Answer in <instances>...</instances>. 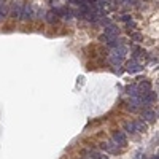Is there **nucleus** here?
Here are the masks:
<instances>
[{
    "label": "nucleus",
    "mask_w": 159,
    "mask_h": 159,
    "mask_svg": "<svg viewBox=\"0 0 159 159\" xmlns=\"http://www.w3.org/2000/svg\"><path fill=\"white\" fill-rule=\"evenodd\" d=\"M113 142H115V145H119V146H124L127 143V139H126V134L123 132V130H116L115 134H113Z\"/></svg>",
    "instance_id": "nucleus-1"
},
{
    "label": "nucleus",
    "mask_w": 159,
    "mask_h": 159,
    "mask_svg": "<svg viewBox=\"0 0 159 159\" xmlns=\"http://www.w3.org/2000/svg\"><path fill=\"white\" fill-rule=\"evenodd\" d=\"M142 70H143V67H142L135 59H132V61L127 62V72H129V73H137V72H142Z\"/></svg>",
    "instance_id": "nucleus-2"
},
{
    "label": "nucleus",
    "mask_w": 159,
    "mask_h": 159,
    "mask_svg": "<svg viewBox=\"0 0 159 159\" xmlns=\"http://www.w3.org/2000/svg\"><path fill=\"white\" fill-rule=\"evenodd\" d=\"M21 16H22V19H26V21L32 19V16H33V7L32 5H24L22 11H21Z\"/></svg>",
    "instance_id": "nucleus-3"
},
{
    "label": "nucleus",
    "mask_w": 159,
    "mask_h": 159,
    "mask_svg": "<svg viewBox=\"0 0 159 159\" xmlns=\"http://www.w3.org/2000/svg\"><path fill=\"white\" fill-rule=\"evenodd\" d=\"M142 116H143V119H146V121H150V123L156 121V118H157L156 111H153V110H148V108H145L143 111H142Z\"/></svg>",
    "instance_id": "nucleus-4"
},
{
    "label": "nucleus",
    "mask_w": 159,
    "mask_h": 159,
    "mask_svg": "<svg viewBox=\"0 0 159 159\" xmlns=\"http://www.w3.org/2000/svg\"><path fill=\"white\" fill-rule=\"evenodd\" d=\"M105 37L108 38V42L113 40V38H116L118 37V29H116V27H113V26H108L105 29Z\"/></svg>",
    "instance_id": "nucleus-5"
},
{
    "label": "nucleus",
    "mask_w": 159,
    "mask_h": 159,
    "mask_svg": "<svg viewBox=\"0 0 159 159\" xmlns=\"http://www.w3.org/2000/svg\"><path fill=\"white\" fill-rule=\"evenodd\" d=\"M58 19H59L58 10H51V11H48V13H46V21L51 22V24H53V22H56Z\"/></svg>",
    "instance_id": "nucleus-6"
},
{
    "label": "nucleus",
    "mask_w": 159,
    "mask_h": 159,
    "mask_svg": "<svg viewBox=\"0 0 159 159\" xmlns=\"http://www.w3.org/2000/svg\"><path fill=\"white\" fill-rule=\"evenodd\" d=\"M134 127H135V132H145L146 124L143 121H140V119H137V121H134Z\"/></svg>",
    "instance_id": "nucleus-7"
},
{
    "label": "nucleus",
    "mask_w": 159,
    "mask_h": 159,
    "mask_svg": "<svg viewBox=\"0 0 159 159\" xmlns=\"http://www.w3.org/2000/svg\"><path fill=\"white\" fill-rule=\"evenodd\" d=\"M21 11H22L21 5H14L13 10H11V16H13V18H19V16H21Z\"/></svg>",
    "instance_id": "nucleus-8"
},
{
    "label": "nucleus",
    "mask_w": 159,
    "mask_h": 159,
    "mask_svg": "<svg viewBox=\"0 0 159 159\" xmlns=\"http://www.w3.org/2000/svg\"><path fill=\"white\" fill-rule=\"evenodd\" d=\"M124 129H126V132H129V134H135L134 123H126V124H124Z\"/></svg>",
    "instance_id": "nucleus-9"
},
{
    "label": "nucleus",
    "mask_w": 159,
    "mask_h": 159,
    "mask_svg": "<svg viewBox=\"0 0 159 159\" xmlns=\"http://www.w3.org/2000/svg\"><path fill=\"white\" fill-rule=\"evenodd\" d=\"M91 159H108V157L104 156V154H100V153H97V151H92V153H91Z\"/></svg>",
    "instance_id": "nucleus-10"
},
{
    "label": "nucleus",
    "mask_w": 159,
    "mask_h": 159,
    "mask_svg": "<svg viewBox=\"0 0 159 159\" xmlns=\"http://www.w3.org/2000/svg\"><path fill=\"white\" fill-rule=\"evenodd\" d=\"M100 148H102V150H105V151H113V150H115L110 143H100Z\"/></svg>",
    "instance_id": "nucleus-11"
},
{
    "label": "nucleus",
    "mask_w": 159,
    "mask_h": 159,
    "mask_svg": "<svg viewBox=\"0 0 159 159\" xmlns=\"http://www.w3.org/2000/svg\"><path fill=\"white\" fill-rule=\"evenodd\" d=\"M5 14H7V10H5V7H3L2 3H0V21L5 18Z\"/></svg>",
    "instance_id": "nucleus-12"
},
{
    "label": "nucleus",
    "mask_w": 159,
    "mask_h": 159,
    "mask_svg": "<svg viewBox=\"0 0 159 159\" xmlns=\"http://www.w3.org/2000/svg\"><path fill=\"white\" fill-rule=\"evenodd\" d=\"M130 37H132V38L135 40V42H140V40H142V35H140V33H132Z\"/></svg>",
    "instance_id": "nucleus-13"
},
{
    "label": "nucleus",
    "mask_w": 159,
    "mask_h": 159,
    "mask_svg": "<svg viewBox=\"0 0 159 159\" xmlns=\"http://www.w3.org/2000/svg\"><path fill=\"white\" fill-rule=\"evenodd\" d=\"M124 22H129V21H132V19H130V16L129 14H123V18H121Z\"/></svg>",
    "instance_id": "nucleus-14"
},
{
    "label": "nucleus",
    "mask_w": 159,
    "mask_h": 159,
    "mask_svg": "<svg viewBox=\"0 0 159 159\" xmlns=\"http://www.w3.org/2000/svg\"><path fill=\"white\" fill-rule=\"evenodd\" d=\"M154 159H157V156H156V157H154Z\"/></svg>",
    "instance_id": "nucleus-15"
}]
</instances>
